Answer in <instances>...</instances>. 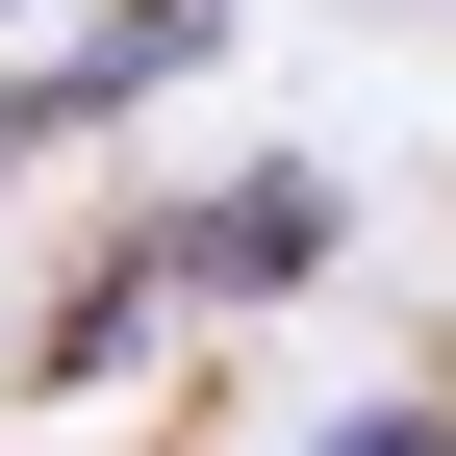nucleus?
I'll return each mask as SVG.
<instances>
[{
    "label": "nucleus",
    "mask_w": 456,
    "mask_h": 456,
    "mask_svg": "<svg viewBox=\"0 0 456 456\" xmlns=\"http://www.w3.org/2000/svg\"><path fill=\"white\" fill-rule=\"evenodd\" d=\"M330 228H355V203H330L305 152H254V178H178V203H152V254H178V305H305Z\"/></svg>",
    "instance_id": "obj_1"
},
{
    "label": "nucleus",
    "mask_w": 456,
    "mask_h": 456,
    "mask_svg": "<svg viewBox=\"0 0 456 456\" xmlns=\"http://www.w3.org/2000/svg\"><path fill=\"white\" fill-rule=\"evenodd\" d=\"M203 51H228V0H102L51 77H0V152H51V127H127V102H152V77H203Z\"/></svg>",
    "instance_id": "obj_2"
},
{
    "label": "nucleus",
    "mask_w": 456,
    "mask_h": 456,
    "mask_svg": "<svg viewBox=\"0 0 456 456\" xmlns=\"http://www.w3.org/2000/svg\"><path fill=\"white\" fill-rule=\"evenodd\" d=\"M152 330H178V254H152V228H102V279H77V305L26 330V380H127Z\"/></svg>",
    "instance_id": "obj_3"
}]
</instances>
